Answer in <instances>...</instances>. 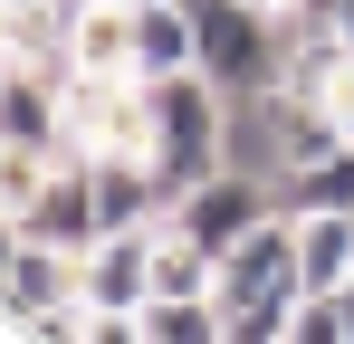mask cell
I'll list each match as a JSON object with an SVG mask.
<instances>
[{
    "mask_svg": "<svg viewBox=\"0 0 354 344\" xmlns=\"http://www.w3.org/2000/svg\"><path fill=\"white\" fill-rule=\"evenodd\" d=\"M192 29H201V77H221L230 96L288 77V19L259 0H192Z\"/></svg>",
    "mask_w": 354,
    "mask_h": 344,
    "instance_id": "6da1fadb",
    "label": "cell"
},
{
    "mask_svg": "<svg viewBox=\"0 0 354 344\" xmlns=\"http://www.w3.org/2000/svg\"><path fill=\"white\" fill-rule=\"evenodd\" d=\"M86 287H77V249L58 239H29V229H0V335L29 344L58 306H77Z\"/></svg>",
    "mask_w": 354,
    "mask_h": 344,
    "instance_id": "7a4b0ae2",
    "label": "cell"
},
{
    "mask_svg": "<svg viewBox=\"0 0 354 344\" xmlns=\"http://www.w3.org/2000/svg\"><path fill=\"white\" fill-rule=\"evenodd\" d=\"M0 229H29V239H58V249H77V258H86V249L106 239V201H96V163H86V153H58V163H48V182L29 191V211H10Z\"/></svg>",
    "mask_w": 354,
    "mask_h": 344,
    "instance_id": "3957f363",
    "label": "cell"
},
{
    "mask_svg": "<svg viewBox=\"0 0 354 344\" xmlns=\"http://www.w3.org/2000/svg\"><path fill=\"white\" fill-rule=\"evenodd\" d=\"M259 296H297V211H268L221 258V316L230 306H259Z\"/></svg>",
    "mask_w": 354,
    "mask_h": 344,
    "instance_id": "277c9868",
    "label": "cell"
},
{
    "mask_svg": "<svg viewBox=\"0 0 354 344\" xmlns=\"http://www.w3.org/2000/svg\"><path fill=\"white\" fill-rule=\"evenodd\" d=\"M153 239H163V220H144V229H106V239L77 258V287H86V306L144 316V296H153Z\"/></svg>",
    "mask_w": 354,
    "mask_h": 344,
    "instance_id": "5b68a950",
    "label": "cell"
},
{
    "mask_svg": "<svg viewBox=\"0 0 354 344\" xmlns=\"http://www.w3.org/2000/svg\"><path fill=\"white\" fill-rule=\"evenodd\" d=\"M67 77H134V0H86V10H77Z\"/></svg>",
    "mask_w": 354,
    "mask_h": 344,
    "instance_id": "8992f818",
    "label": "cell"
},
{
    "mask_svg": "<svg viewBox=\"0 0 354 344\" xmlns=\"http://www.w3.org/2000/svg\"><path fill=\"white\" fill-rule=\"evenodd\" d=\"M201 67V29H192V0H134V77H182Z\"/></svg>",
    "mask_w": 354,
    "mask_h": 344,
    "instance_id": "52a82bcc",
    "label": "cell"
},
{
    "mask_svg": "<svg viewBox=\"0 0 354 344\" xmlns=\"http://www.w3.org/2000/svg\"><path fill=\"white\" fill-rule=\"evenodd\" d=\"M354 278V211H297V287Z\"/></svg>",
    "mask_w": 354,
    "mask_h": 344,
    "instance_id": "ba28073f",
    "label": "cell"
},
{
    "mask_svg": "<svg viewBox=\"0 0 354 344\" xmlns=\"http://www.w3.org/2000/svg\"><path fill=\"white\" fill-rule=\"evenodd\" d=\"M278 211H354V144L278 172Z\"/></svg>",
    "mask_w": 354,
    "mask_h": 344,
    "instance_id": "9c48e42d",
    "label": "cell"
},
{
    "mask_svg": "<svg viewBox=\"0 0 354 344\" xmlns=\"http://www.w3.org/2000/svg\"><path fill=\"white\" fill-rule=\"evenodd\" d=\"M144 344H230L221 296H144Z\"/></svg>",
    "mask_w": 354,
    "mask_h": 344,
    "instance_id": "30bf717a",
    "label": "cell"
}]
</instances>
